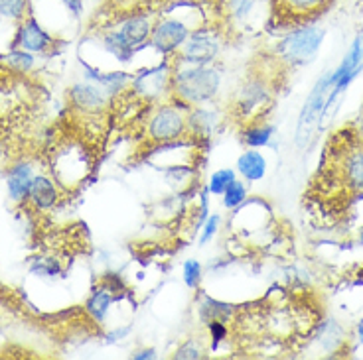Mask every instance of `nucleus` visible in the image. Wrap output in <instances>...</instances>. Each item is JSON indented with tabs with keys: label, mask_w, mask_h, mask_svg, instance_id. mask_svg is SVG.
<instances>
[{
	"label": "nucleus",
	"mask_w": 363,
	"mask_h": 360,
	"mask_svg": "<svg viewBox=\"0 0 363 360\" xmlns=\"http://www.w3.org/2000/svg\"><path fill=\"white\" fill-rule=\"evenodd\" d=\"M174 95L190 105H203L213 100L221 87V75L208 65H184L172 73Z\"/></svg>",
	"instance_id": "f257e3e1"
},
{
	"label": "nucleus",
	"mask_w": 363,
	"mask_h": 360,
	"mask_svg": "<svg viewBox=\"0 0 363 360\" xmlns=\"http://www.w3.org/2000/svg\"><path fill=\"white\" fill-rule=\"evenodd\" d=\"M152 26H155L152 20L146 14H133L123 20V24L117 30H111L109 34L103 36V45L117 59L128 62L130 55L136 52V47L145 45L150 40Z\"/></svg>",
	"instance_id": "f03ea898"
},
{
	"label": "nucleus",
	"mask_w": 363,
	"mask_h": 360,
	"mask_svg": "<svg viewBox=\"0 0 363 360\" xmlns=\"http://www.w3.org/2000/svg\"><path fill=\"white\" fill-rule=\"evenodd\" d=\"M324 37H326V32L320 26L300 24L298 28L291 30L286 36L282 37L281 47H279L281 57L291 65L308 64L320 52V47L324 44Z\"/></svg>",
	"instance_id": "7ed1b4c3"
},
{
	"label": "nucleus",
	"mask_w": 363,
	"mask_h": 360,
	"mask_svg": "<svg viewBox=\"0 0 363 360\" xmlns=\"http://www.w3.org/2000/svg\"><path fill=\"white\" fill-rule=\"evenodd\" d=\"M219 50H221V40L218 34L213 30L201 28L191 32L178 50V55L184 65H209L218 57Z\"/></svg>",
	"instance_id": "20e7f679"
},
{
	"label": "nucleus",
	"mask_w": 363,
	"mask_h": 360,
	"mask_svg": "<svg viewBox=\"0 0 363 360\" xmlns=\"http://www.w3.org/2000/svg\"><path fill=\"white\" fill-rule=\"evenodd\" d=\"M188 132V118L180 107L166 105L156 110L148 122V136L155 142H174Z\"/></svg>",
	"instance_id": "39448f33"
},
{
	"label": "nucleus",
	"mask_w": 363,
	"mask_h": 360,
	"mask_svg": "<svg viewBox=\"0 0 363 360\" xmlns=\"http://www.w3.org/2000/svg\"><path fill=\"white\" fill-rule=\"evenodd\" d=\"M188 36H190V28L184 20L162 18L152 26L150 44L155 45V50H158L160 54L170 55L180 50Z\"/></svg>",
	"instance_id": "423d86ee"
},
{
	"label": "nucleus",
	"mask_w": 363,
	"mask_h": 360,
	"mask_svg": "<svg viewBox=\"0 0 363 360\" xmlns=\"http://www.w3.org/2000/svg\"><path fill=\"white\" fill-rule=\"evenodd\" d=\"M334 0H274V12L282 20H292V22H304L320 16L326 12L328 6Z\"/></svg>",
	"instance_id": "0eeeda50"
},
{
	"label": "nucleus",
	"mask_w": 363,
	"mask_h": 360,
	"mask_svg": "<svg viewBox=\"0 0 363 360\" xmlns=\"http://www.w3.org/2000/svg\"><path fill=\"white\" fill-rule=\"evenodd\" d=\"M107 91L93 83H77L69 89V100L82 112H101L107 107Z\"/></svg>",
	"instance_id": "6e6552de"
},
{
	"label": "nucleus",
	"mask_w": 363,
	"mask_h": 360,
	"mask_svg": "<svg viewBox=\"0 0 363 360\" xmlns=\"http://www.w3.org/2000/svg\"><path fill=\"white\" fill-rule=\"evenodd\" d=\"M170 83H172V75L168 73L166 65H162L156 69H146V71L138 73L133 79V91L145 99H156L168 89Z\"/></svg>",
	"instance_id": "1a4fd4ad"
},
{
	"label": "nucleus",
	"mask_w": 363,
	"mask_h": 360,
	"mask_svg": "<svg viewBox=\"0 0 363 360\" xmlns=\"http://www.w3.org/2000/svg\"><path fill=\"white\" fill-rule=\"evenodd\" d=\"M16 40H18L16 42L18 47L26 50L30 54H45L54 45V37L50 36L34 18L24 20L20 24V32Z\"/></svg>",
	"instance_id": "9d476101"
},
{
	"label": "nucleus",
	"mask_w": 363,
	"mask_h": 360,
	"mask_svg": "<svg viewBox=\"0 0 363 360\" xmlns=\"http://www.w3.org/2000/svg\"><path fill=\"white\" fill-rule=\"evenodd\" d=\"M34 175H36L34 166L30 162H18L10 168L9 178H6V187H9V195L12 201H16V203L26 201L28 195H30Z\"/></svg>",
	"instance_id": "9b49d317"
},
{
	"label": "nucleus",
	"mask_w": 363,
	"mask_h": 360,
	"mask_svg": "<svg viewBox=\"0 0 363 360\" xmlns=\"http://www.w3.org/2000/svg\"><path fill=\"white\" fill-rule=\"evenodd\" d=\"M60 197L55 183L48 175H34L32 180V187H30V195L28 199L34 203L36 209H50L54 207L55 201Z\"/></svg>",
	"instance_id": "f8f14e48"
},
{
	"label": "nucleus",
	"mask_w": 363,
	"mask_h": 360,
	"mask_svg": "<svg viewBox=\"0 0 363 360\" xmlns=\"http://www.w3.org/2000/svg\"><path fill=\"white\" fill-rule=\"evenodd\" d=\"M342 173H344V183L347 187L355 191H363V150L354 148L345 153L342 162Z\"/></svg>",
	"instance_id": "ddd939ff"
},
{
	"label": "nucleus",
	"mask_w": 363,
	"mask_h": 360,
	"mask_svg": "<svg viewBox=\"0 0 363 360\" xmlns=\"http://www.w3.org/2000/svg\"><path fill=\"white\" fill-rule=\"evenodd\" d=\"M115 288H111V286H101V288H97L93 294H91V297L87 299V306H85V309H87V313H89L97 323H103L105 321V317H107V313H109L111 306H113V301H115Z\"/></svg>",
	"instance_id": "4468645a"
},
{
	"label": "nucleus",
	"mask_w": 363,
	"mask_h": 360,
	"mask_svg": "<svg viewBox=\"0 0 363 360\" xmlns=\"http://www.w3.org/2000/svg\"><path fill=\"white\" fill-rule=\"evenodd\" d=\"M237 170L247 181H261L267 173V160L261 152L249 150V152L239 156Z\"/></svg>",
	"instance_id": "2eb2a0df"
},
{
	"label": "nucleus",
	"mask_w": 363,
	"mask_h": 360,
	"mask_svg": "<svg viewBox=\"0 0 363 360\" xmlns=\"http://www.w3.org/2000/svg\"><path fill=\"white\" fill-rule=\"evenodd\" d=\"M85 77L97 81V85L103 87L109 95H117V93H121V91L127 87L128 81H130V75H127L125 71L101 73L97 71V69H91V67H85Z\"/></svg>",
	"instance_id": "dca6fc26"
},
{
	"label": "nucleus",
	"mask_w": 363,
	"mask_h": 360,
	"mask_svg": "<svg viewBox=\"0 0 363 360\" xmlns=\"http://www.w3.org/2000/svg\"><path fill=\"white\" fill-rule=\"evenodd\" d=\"M233 317V306L206 297L203 303L200 306V319L208 325L211 321H221V323H229V319Z\"/></svg>",
	"instance_id": "f3484780"
},
{
	"label": "nucleus",
	"mask_w": 363,
	"mask_h": 360,
	"mask_svg": "<svg viewBox=\"0 0 363 360\" xmlns=\"http://www.w3.org/2000/svg\"><path fill=\"white\" fill-rule=\"evenodd\" d=\"M216 122H218V115L208 108H198L188 117V128L200 136L211 134L216 128Z\"/></svg>",
	"instance_id": "a211bd4d"
},
{
	"label": "nucleus",
	"mask_w": 363,
	"mask_h": 360,
	"mask_svg": "<svg viewBox=\"0 0 363 360\" xmlns=\"http://www.w3.org/2000/svg\"><path fill=\"white\" fill-rule=\"evenodd\" d=\"M272 132H274V128L272 127L257 122V124H251V127L243 130V140H245V144L251 146V148H263V146L271 144Z\"/></svg>",
	"instance_id": "6ab92c4d"
},
{
	"label": "nucleus",
	"mask_w": 363,
	"mask_h": 360,
	"mask_svg": "<svg viewBox=\"0 0 363 360\" xmlns=\"http://www.w3.org/2000/svg\"><path fill=\"white\" fill-rule=\"evenodd\" d=\"M4 62L9 67L12 69H16V71H30L34 64H36V59H34V55L26 52V50H12L9 54L4 55Z\"/></svg>",
	"instance_id": "aec40b11"
},
{
	"label": "nucleus",
	"mask_w": 363,
	"mask_h": 360,
	"mask_svg": "<svg viewBox=\"0 0 363 360\" xmlns=\"http://www.w3.org/2000/svg\"><path fill=\"white\" fill-rule=\"evenodd\" d=\"M247 199V187L243 181L235 180L223 193V205L227 209H237L239 205H243Z\"/></svg>",
	"instance_id": "412c9836"
},
{
	"label": "nucleus",
	"mask_w": 363,
	"mask_h": 360,
	"mask_svg": "<svg viewBox=\"0 0 363 360\" xmlns=\"http://www.w3.org/2000/svg\"><path fill=\"white\" fill-rule=\"evenodd\" d=\"M235 171L233 170H219L216 171L213 175H211V180H209V191L213 193V195H223L225 190L235 181Z\"/></svg>",
	"instance_id": "4be33fe9"
},
{
	"label": "nucleus",
	"mask_w": 363,
	"mask_h": 360,
	"mask_svg": "<svg viewBox=\"0 0 363 360\" xmlns=\"http://www.w3.org/2000/svg\"><path fill=\"white\" fill-rule=\"evenodd\" d=\"M26 12V0H0V16L18 20Z\"/></svg>",
	"instance_id": "5701e85b"
},
{
	"label": "nucleus",
	"mask_w": 363,
	"mask_h": 360,
	"mask_svg": "<svg viewBox=\"0 0 363 360\" xmlns=\"http://www.w3.org/2000/svg\"><path fill=\"white\" fill-rule=\"evenodd\" d=\"M182 274L188 288H198L201 279V264L198 260H186L182 266Z\"/></svg>",
	"instance_id": "b1692460"
},
{
	"label": "nucleus",
	"mask_w": 363,
	"mask_h": 360,
	"mask_svg": "<svg viewBox=\"0 0 363 360\" xmlns=\"http://www.w3.org/2000/svg\"><path fill=\"white\" fill-rule=\"evenodd\" d=\"M203 356V351H201V347L196 341L186 342V344H182L180 349L176 351L174 354V359H184V360H196L201 359Z\"/></svg>",
	"instance_id": "393cba45"
},
{
	"label": "nucleus",
	"mask_w": 363,
	"mask_h": 360,
	"mask_svg": "<svg viewBox=\"0 0 363 360\" xmlns=\"http://www.w3.org/2000/svg\"><path fill=\"white\" fill-rule=\"evenodd\" d=\"M209 335H211V341H213V347H218L219 342L223 341L227 337V323H221V321H211L208 323Z\"/></svg>",
	"instance_id": "a878e982"
},
{
	"label": "nucleus",
	"mask_w": 363,
	"mask_h": 360,
	"mask_svg": "<svg viewBox=\"0 0 363 360\" xmlns=\"http://www.w3.org/2000/svg\"><path fill=\"white\" fill-rule=\"evenodd\" d=\"M219 215H213L209 216L208 221H206V225H203V233H201V238H200V244H206L208 240H211L213 238V234L218 233L219 228Z\"/></svg>",
	"instance_id": "bb28decb"
},
{
	"label": "nucleus",
	"mask_w": 363,
	"mask_h": 360,
	"mask_svg": "<svg viewBox=\"0 0 363 360\" xmlns=\"http://www.w3.org/2000/svg\"><path fill=\"white\" fill-rule=\"evenodd\" d=\"M156 356V351L155 349H146V351H140L133 354V359L135 360H148V359H155Z\"/></svg>",
	"instance_id": "cd10ccee"
},
{
	"label": "nucleus",
	"mask_w": 363,
	"mask_h": 360,
	"mask_svg": "<svg viewBox=\"0 0 363 360\" xmlns=\"http://www.w3.org/2000/svg\"><path fill=\"white\" fill-rule=\"evenodd\" d=\"M65 4H67V8L73 10L75 14H79L82 12V0H64Z\"/></svg>",
	"instance_id": "c85d7f7f"
},
{
	"label": "nucleus",
	"mask_w": 363,
	"mask_h": 360,
	"mask_svg": "<svg viewBox=\"0 0 363 360\" xmlns=\"http://www.w3.org/2000/svg\"><path fill=\"white\" fill-rule=\"evenodd\" d=\"M357 337H359V341L363 342V321L357 325Z\"/></svg>",
	"instance_id": "c756f323"
},
{
	"label": "nucleus",
	"mask_w": 363,
	"mask_h": 360,
	"mask_svg": "<svg viewBox=\"0 0 363 360\" xmlns=\"http://www.w3.org/2000/svg\"><path fill=\"white\" fill-rule=\"evenodd\" d=\"M359 240H362V244H363V231H362V234H359Z\"/></svg>",
	"instance_id": "7c9ffc66"
}]
</instances>
